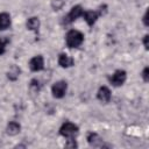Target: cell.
<instances>
[{
  "instance_id": "8992f818",
  "label": "cell",
  "mask_w": 149,
  "mask_h": 149,
  "mask_svg": "<svg viewBox=\"0 0 149 149\" xmlns=\"http://www.w3.org/2000/svg\"><path fill=\"white\" fill-rule=\"evenodd\" d=\"M29 66L31 71H41L44 68V61L42 56H35L30 59Z\"/></svg>"
},
{
  "instance_id": "4fadbf2b",
  "label": "cell",
  "mask_w": 149,
  "mask_h": 149,
  "mask_svg": "<svg viewBox=\"0 0 149 149\" xmlns=\"http://www.w3.org/2000/svg\"><path fill=\"white\" fill-rule=\"evenodd\" d=\"M20 69H19V66H16V65H12L10 68H9V70H8V72H7V77H8V79H10V80H16L17 78H19V76H20Z\"/></svg>"
},
{
  "instance_id": "3957f363",
  "label": "cell",
  "mask_w": 149,
  "mask_h": 149,
  "mask_svg": "<svg viewBox=\"0 0 149 149\" xmlns=\"http://www.w3.org/2000/svg\"><path fill=\"white\" fill-rule=\"evenodd\" d=\"M83 14H84V12H83L81 6L77 5V6L72 7L71 10H70V13L63 17V24H70L71 22H73L76 19H78V17L81 16Z\"/></svg>"
},
{
  "instance_id": "6da1fadb",
  "label": "cell",
  "mask_w": 149,
  "mask_h": 149,
  "mask_svg": "<svg viewBox=\"0 0 149 149\" xmlns=\"http://www.w3.org/2000/svg\"><path fill=\"white\" fill-rule=\"evenodd\" d=\"M65 41H66V44L69 48H77L83 43L84 35L78 30H70L66 34Z\"/></svg>"
},
{
  "instance_id": "ac0fdd59",
  "label": "cell",
  "mask_w": 149,
  "mask_h": 149,
  "mask_svg": "<svg viewBox=\"0 0 149 149\" xmlns=\"http://www.w3.org/2000/svg\"><path fill=\"white\" fill-rule=\"evenodd\" d=\"M142 77H143V80L144 81H148L149 80V69L148 68H144V70L142 72Z\"/></svg>"
},
{
  "instance_id": "277c9868",
  "label": "cell",
  "mask_w": 149,
  "mask_h": 149,
  "mask_svg": "<svg viewBox=\"0 0 149 149\" xmlns=\"http://www.w3.org/2000/svg\"><path fill=\"white\" fill-rule=\"evenodd\" d=\"M127 74L123 70H116L111 77H109V83L114 86H121L126 81Z\"/></svg>"
},
{
  "instance_id": "9a60e30c",
  "label": "cell",
  "mask_w": 149,
  "mask_h": 149,
  "mask_svg": "<svg viewBox=\"0 0 149 149\" xmlns=\"http://www.w3.org/2000/svg\"><path fill=\"white\" fill-rule=\"evenodd\" d=\"M41 87H42V84H41L37 79H33V80L30 81V88H31L34 92H38V91L41 90Z\"/></svg>"
},
{
  "instance_id": "e0dca14e",
  "label": "cell",
  "mask_w": 149,
  "mask_h": 149,
  "mask_svg": "<svg viewBox=\"0 0 149 149\" xmlns=\"http://www.w3.org/2000/svg\"><path fill=\"white\" fill-rule=\"evenodd\" d=\"M63 5H64V1H63V0H54L52 3H51V6H52V8H54L55 10L61 9V8L63 7Z\"/></svg>"
},
{
  "instance_id": "9c48e42d",
  "label": "cell",
  "mask_w": 149,
  "mask_h": 149,
  "mask_svg": "<svg viewBox=\"0 0 149 149\" xmlns=\"http://www.w3.org/2000/svg\"><path fill=\"white\" fill-rule=\"evenodd\" d=\"M98 99L102 102H108L111 100V91L106 87V86H101L98 91V94H97Z\"/></svg>"
},
{
  "instance_id": "ffe728a7",
  "label": "cell",
  "mask_w": 149,
  "mask_h": 149,
  "mask_svg": "<svg viewBox=\"0 0 149 149\" xmlns=\"http://www.w3.org/2000/svg\"><path fill=\"white\" fill-rule=\"evenodd\" d=\"M148 40H149V36H148V35H146V36H144V38H143V44H144V48H146V49H148V48H149Z\"/></svg>"
},
{
  "instance_id": "52a82bcc",
  "label": "cell",
  "mask_w": 149,
  "mask_h": 149,
  "mask_svg": "<svg viewBox=\"0 0 149 149\" xmlns=\"http://www.w3.org/2000/svg\"><path fill=\"white\" fill-rule=\"evenodd\" d=\"M87 142L92 147H102L104 141L97 133H90L87 135Z\"/></svg>"
},
{
  "instance_id": "5bb4252c",
  "label": "cell",
  "mask_w": 149,
  "mask_h": 149,
  "mask_svg": "<svg viewBox=\"0 0 149 149\" xmlns=\"http://www.w3.org/2000/svg\"><path fill=\"white\" fill-rule=\"evenodd\" d=\"M38 27H40V20H38L37 17L33 16V17H30V19L27 21V28H28L29 30L37 31Z\"/></svg>"
},
{
  "instance_id": "7a4b0ae2",
  "label": "cell",
  "mask_w": 149,
  "mask_h": 149,
  "mask_svg": "<svg viewBox=\"0 0 149 149\" xmlns=\"http://www.w3.org/2000/svg\"><path fill=\"white\" fill-rule=\"evenodd\" d=\"M59 134L64 137L73 139V136L78 134V127L72 122H65L62 125V127L59 129Z\"/></svg>"
},
{
  "instance_id": "8fae6325",
  "label": "cell",
  "mask_w": 149,
  "mask_h": 149,
  "mask_svg": "<svg viewBox=\"0 0 149 149\" xmlns=\"http://www.w3.org/2000/svg\"><path fill=\"white\" fill-rule=\"evenodd\" d=\"M10 26V15L8 13H0V30H6Z\"/></svg>"
},
{
  "instance_id": "ba28073f",
  "label": "cell",
  "mask_w": 149,
  "mask_h": 149,
  "mask_svg": "<svg viewBox=\"0 0 149 149\" xmlns=\"http://www.w3.org/2000/svg\"><path fill=\"white\" fill-rule=\"evenodd\" d=\"M99 15H100L99 12H95V10H87L83 14V16H84V19H85V21L87 22L88 26H93Z\"/></svg>"
},
{
  "instance_id": "30bf717a",
  "label": "cell",
  "mask_w": 149,
  "mask_h": 149,
  "mask_svg": "<svg viewBox=\"0 0 149 149\" xmlns=\"http://www.w3.org/2000/svg\"><path fill=\"white\" fill-rule=\"evenodd\" d=\"M73 63H74V61L70 56H68L65 54H61L58 56V64L62 68H70V66L73 65Z\"/></svg>"
},
{
  "instance_id": "44dd1931",
  "label": "cell",
  "mask_w": 149,
  "mask_h": 149,
  "mask_svg": "<svg viewBox=\"0 0 149 149\" xmlns=\"http://www.w3.org/2000/svg\"><path fill=\"white\" fill-rule=\"evenodd\" d=\"M143 23H144V26H149V23H148V10L146 12V14H144V16H143Z\"/></svg>"
},
{
  "instance_id": "5b68a950",
  "label": "cell",
  "mask_w": 149,
  "mask_h": 149,
  "mask_svg": "<svg viewBox=\"0 0 149 149\" xmlns=\"http://www.w3.org/2000/svg\"><path fill=\"white\" fill-rule=\"evenodd\" d=\"M66 88H68V85L65 81L61 80V81H57L52 85L51 87V91H52V95L55 98H63L65 95V92H66Z\"/></svg>"
},
{
  "instance_id": "d6986e66",
  "label": "cell",
  "mask_w": 149,
  "mask_h": 149,
  "mask_svg": "<svg viewBox=\"0 0 149 149\" xmlns=\"http://www.w3.org/2000/svg\"><path fill=\"white\" fill-rule=\"evenodd\" d=\"M65 147H68V148H76L77 147V143H76V141L73 139H70V142L66 143Z\"/></svg>"
},
{
  "instance_id": "7c38bea8",
  "label": "cell",
  "mask_w": 149,
  "mask_h": 149,
  "mask_svg": "<svg viewBox=\"0 0 149 149\" xmlns=\"http://www.w3.org/2000/svg\"><path fill=\"white\" fill-rule=\"evenodd\" d=\"M20 129H21L20 125H19L17 122H15V121H10V122L7 125V134H8V135L14 136V135H16V134L20 133Z\"/></svg>"
},
{
  "instance_id": "2e32d148",
  "label": "cell",
  "mask_w": 149,
  "mask_h": 149,
  "mask_svg": "<svg viewBox=\"0 0 149 149\" xmlns=\"http://www.w3.org/2000/svg\"><path fill=\"white\" fill-rule=\"evenodd\" d=\"M8 42H9V40H8L7 37H1V38H0V55H2V54L5 52L6 45H7Z\"/></svg>"
}]
</instances>
